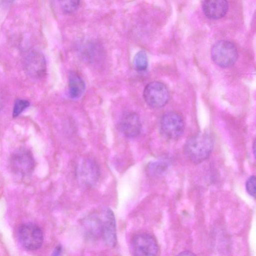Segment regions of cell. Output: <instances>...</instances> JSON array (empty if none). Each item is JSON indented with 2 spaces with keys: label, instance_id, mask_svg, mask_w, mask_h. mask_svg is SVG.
Listing matches in <instances>:
<instances>
[{
  "label": "cell",
  "instance_id": "15",
  "mask_svg": "<svg viewBox=\"0 0 256 256\" xmlns=\"http://www.w3.org/2000/svg\"><path fill=\"white\" fill-rule=\"evenodd\" d=\"M134 64L135 68L138 71H143L146 69L148 60L144 52L140 51L136 53L134 57Z\"/></svg>",
  "mask_w": 256,
  "mask_h": 256
},
{
  "label": "cell",
  "instance_id": "21",
  "mask_svg": "<svg viewBox=\"0 0 256 256\" xmlns=\"http://www.w3.org/2000/svg\"><path fill=\"white\" fill-rule=\"evenodd\" d=\"M62 252V247L60 246H57L52 254V256H59Z\"/></svg>",
  "mask_w": 256,
  "mask_h": 256
},
{
  "label": "cell",
  "instance_id": "8",
  "mask_svg": "<svg viewBox=\"0 0 256 256\" xmlns=\"http://www.w3.org/2000/svg\"><path fill=\"white\" fill-rule=\"evenodd\" d=\"M132 246L134 256H156L158 250L155 238L146 233L135 235L132 240Z\"/></svg>",
  "mask_w": 256,
  "mask_h": 256
},
{
  "label": "cell",
  "instance_id": "4",
  "mask_svg": "<svg viewBox=\"0 0 256 256\" xmlns=\"http://www.w3.org/2000/svg\"><path fill=\"white\" fill-rule=\"evenodd\" d=\"M18 237L23 247L30 250L39 248L44 240L42 230L38 226L32 223L22 224L18 230Z\"/></svg>",
  "mask_w": 256,
  "mask_h": 256
},
{
  "label": "cell",
  "instance_id": "10",
  "mask_svg": "<svg viewBox=\"0 0 256 256\" xmlns=\"http://www.w3.org/2000/svg\"><path fill=\"white\" fill-rule=\"evenodd\" d=\"M24 67L26 72L30 76L35 78L43 77L46 70L44 56L36 50L29 52L24 58Z\"/></svg>",
  "mask_w": 256,
  "mask_h": 256
},
{
  "label": "cell",
  "instance_id": "11",
  "mask_svg": "<svg viewBox=\"0 0 256 256\" xmlns=\"http://www.w3.org/2000/svg\"><path fill=\"white\" fill-rule=\"evenodd\" d=\"M119 128L127 138H134L140 134L142 123L138 115L135 112H129L124 114L119 122Z\"/></svg>",
  "mask_w": 256,
  "mask_h": 256
},
{
  "label": "cell",
  "instance_id": "17",
  "mask_svg": "<svg viewBox=\"0 0 256 256\" xmlns=\"http://www.w3.org/2000/svg\"><path fill=\"white\" fill-rule=\"evenodd\" d=\"M29 106L30 102L28 101L25 100L16 99L14 102L13 108V117L16 118L18 116Z\"/></svg>",
  "mask_w": 256,
  "mask_h": 256
},
{
  "label": "cell",
  "instance_id": "3",
  "mask_svg": "<svg viewBox=\"0 0 256 256\" xmlns=\"http://www.w3.org/2000/svg\"><path fill=\"white\" fill-rule=\"evenodd\" d=\"M10 162L12 171L22 177L30 174L36 164L32 152L24 148L16 150L12 154Z\"/></svg>",
  "mask_w": 256,
  "mask_h": 256
},
{
  "label": "cell",
  "instance_id": "9",
  "mask_svg": "<svg viewBox=\"0 0 256 256\" xmlns=\"http://www.w3.org/2000/svg\"><path fill=\"white\" fill-rule=\"evenodd\" d=\"M100 212L102 218V237L108 246L113 248L117 242L114 214L108 207L100 208Z\"/></svg>",
  "mask_w": 256,
  "mask_h": 256
},
{
  "label": "cell",
  "instance_id": "1",
  "mask_svg": "<svg viewBox=\"0 0 256 256\" xmlns=\"http://www.w3.org/2000/svg\"><path fill=\"white\" fill-rule=\"evenodd\" d=\"M212 148L213 141L211 136L207 133L199 132L187 140L184 146V152L192 162L198 164L209 157Z\"/></svg>",
  "mask_w": 256,
  "mask_h": 256
},
{
  "label": "cell",
  "instance_id": "7",
  "mask_svg": "<svg viewBox=\"0 0 256 256\" xmlns=\"http://www.w3.org/2000/svg\"><path fill=\"white\" fill-rule=\"evenodd\" d=\"M160 128L166 137L171 140H176L184 134V122L178 114L174 112H167L161 118Z\"/></svg>",
  "mask_w": 256,
  "mask_h": 256
},
{
  "label": "cell",
  "instance_id": "12",
  "mask_svg": "<svg viewBox=\"0 0 256 256\" xmlns=\"http://www.w3.org/2000/svg\"><path fill=\"white\" fill-rule=\"evenodd\" d=\"M84 228L86 236L91 238L102 236V218L100 208L87 216L84 220Z\"/></svg>",
  "mask_w": 256,
  "mask_h": 256
},
{
  "label": "cell",
  "instance_id": "14",
  "mask_svg": "<svg viewBox=\"0 0 256 256\" xmlns=\"http://www.w3.org/2000/svg\"><path fill=\"white\" fill-rule=\"evenodd\" d=\"M86 88L85 83L77 73L72 72L68 77V92L72 98L76 99L84 94Z\"/></svg>",
  "mask_w": 256,
  "mask_h": 256
},
{
  "label": "cell",
  "instance_id": "2",
  "mask_svg": "<svg viewBox=\"0 0 256 256\" xmlns=\"http://www.w3.org/2000/svg\"><path fill=\"white\" fill-rule=\"evenodd\" d=\"M211 57L217 65L226 68L234 64L238 58V52L234 44L226 40H221L214 44Z\"/></svg>",
  "mask_w": 256,
  "mask_h": 256
},
{
  "label": "cell",
  "instance_id": "18",
  "mask_svg": "<svg viewBox=\"0 0 256 256\" xmlns=\"http://www.w3.org/2000/svg\"><path fill=\"white\" fill-rule=\"evenodd\" d=\"M166 166V164L162 162H153L148 166V171L150 174H158L164 172Z\"/></svg>",
  "mask_w": 256,
  "mask_h": 256
},
{
  "label": "cell",
  "instance_id": "16",
  "mask_svg": "<svg viewBox=\"0 0 256 256\" xmlns=\"http://www.w3.org/2000/svg\"><path fill=\"white\" fill-rule=\"evenodd\" d=\"M60 2L61 8L66 14L75 12L80 5V2L78 0H65Z\"/></svg>",
  "mask_w": 256,
  "mask_h": 256
},
{
  "label": "cell",
  "instance_id": "19",
  "mask_svg": "<svg viewBox=\"0 0 256 256\" xmlns=\"http://www.w3.org/2000/svg\"><path fill=\"white\" fill-rule=\"evenodd\" d=\"M256 176H252L248 178L246 183V188L247 192L254 198H255L256 196Z\"/></svg>",
  "mask_w": 256,
  "mask_h": 256
},
{
  "label": "cell",
  "instance_id": "5",
  "mask_svg": "<svg viewBox=\"0 0 256 256\" xmlns=\"http://www.w3.org/2000/svg\"><path fill=\"white\" fill-rule=\"evenodd\" d=\"M144 98L150 107L158 108L164 106L168 101L170 94L166 86L160 82L148 83L144 88Z\"/></svg>",
  "mask_w": 256,
  "mask_h": 256
},
{
  "label": "cell",
  "instance_id": "6",
  "mask_svg": "<svg viewBox=\"0 0 256 256\" xmlns=\"http://www.w3.org/2000/svg\"><path fill=\"white\" fill-rule=\"evenodd\" d=\"M100 175L99 167L94 160L86 158L78 163L76 176L79 184L83 187L90 188L97 182Z\"/></svg>",
  "mask_w": 256,
  "mask_h": 256
},
{
  "label": "cell",
  "instance_id": "22",
  "mask_svg": "<svg viewBox=\"0 0 256 256\" xmlns=\"http://www.w3.org/2000/svg\"><path fill=\"white\" fill-rule=\"evenodd\" d=\"M2 102L1 100L0 99V111L1 109L2 108Z\"/></svg>",
  "mask_w": 256,
  "mask_h": 256
},
{
  "label": "cell",
  "instance_id": "20",
  "mask_svg": "<svg viewBox=\"0 0 256 256\" xmlns=\"http://www.w3.org/2000/svg\"><path fill=\"white\" fill-rule=\"evenodd\" d=\"M176 256H196L192 252L186 250L178 254Z\"/></svg>",
  "mask_w": 256,
  "mask_h": 256
},
{
  "label": "cell",
  "instance_id": "13",
  "mask_svg": "<svg viewBox=\"0 0 256 256\" xmlns=\"http://www.w3.org/2000/svg\"><path fill=\"white\" fill-rule=\"evenodd\" d=\"M203 12L210 19H218L227 12L228 4L224 0H210L204 1L202 4Z\"/></svg>",
  "mask_w": 256,
  "mask_h": 256
},
{
  "label": "cell",
  "instance_id": "23",
  "mask_svg": "<svg viewBox=\"0 0 256 256\" xmlns=\"http://www.w3.org/2000/svg\"><path fill=\"white\" fill-rule=\"evenodd\" d=\"M254 148L255 147V144L254 142ZM254 150L255 151V148H253Z\"/></svg>",
  "mask_w": 256,
  "mask_h": 256
}]
</instances>
